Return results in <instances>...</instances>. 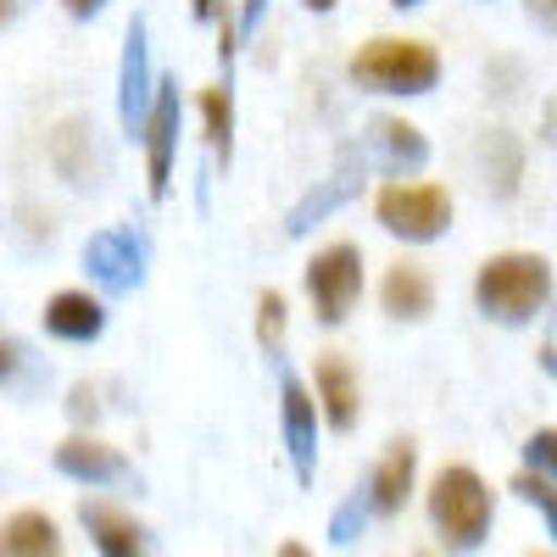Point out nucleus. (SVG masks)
Returning a JSON list of instances; mask_svg holds the SVG:
<instances>
[{
	"mask_svg": "<svg viewBox=\"0 0 557 557\" xmlns=\"http://www.w3.org/2000/svg\"><path fill=\"white\" fill-rule=\"evenodd\" d=\"M380 301L391 318L401 323H424L435 312V285H430V273L424 268H412V262H396L385 273V285H380Z\"/></svg>",
	"mask_w": 557,
	"mask_h": 557,
	"instance_id": "obj_19",
	"label": "nucleus"
},
{
	"mask_svg": "<svg viewBox=\"0 0 557 557\" xmlns=\"http://www.w3.org/2000/svg\"><path fill=\"white\" fill-rule=\"evenodd\" d=\"M418 557H441V552H418Z\"/></svg>",
	"mask_w": 557,
	"mask_h": 557,
	"instance_id": "obj_37",
	"label": "nucleus"
},
{
	"mask_svg": "<svg viewBox=\"0 0 557 557\" xmlns=\"http://www.w3.org/2000/svg\"><path fill=\"white\" fill-rule=\"evenodd\" d=\"M312 396H318V412L330 418V430L351 435L357 430V412H362V396H357V374L341 351H323L318 368H312Z\"/></svg>",
	"mask_w": 557,
	"mask_h": 557,
	"instance_id": "obj_14",
	"label": "nucleus"
},
{
	"mask_svg": "<svg viewBox=\"0 0 557 557\" xmlns=\"http://www.w3.org/2000/svg\"><path fill=\"white\" fill-rule=\"evenodd\" d=\"M307 7H312V12H335V0H307Z\"/></svg>",
	"mask_w": 557,
	"mask_h": 557,
	"instance_id": "obj_35",
	"label": "nucleus"
},
{
	"mask_svg": "<svg viewBox=\"0 0 557 557\" xmlns=\"http://www.w3.org/2000/svg\"><path fill=\"white\" fill-rule=\"evenodd\" d=\"M368 519H374V496H368V485H362V491H351L335 513H330V541H335V546H351Z\"/></svg>",
	"mask_w": 557,
	"mask_h": 557,
	"instance_id": "obj_23",
	"label": "nucleus"
},
{
	"mask_svg": "<svg viewBox=\"0 0 557 557\" xmlns=\"http://www.w3.org/2000/svg\"><path fill=\"white\" fill-rule=\"evenodd\" d=\"M62 7H67L78 23H89V17H101V7H107V0H62Z\"/></svg>",
	"mask_w": 557,
	"mask_h": 557,
	"instance_id": "obj_31",
	"label": "nucleus"
},
{
	"mask_svg": "<svg viewBox=\"0 0 557 557\" xmlns=\"http://www.w3.org/2000/svg\"><path fill=\"white\" fill-rule=\"evenodd\" d=\"M374 218L391 228V235L424 246V240H441L451 228V196L441 184H407V178H391L385 190L374 196Z\"/></svg>",
	"mask_w": 557,
	"mask_h": 557,
	"instance_id": "obj_5",
	"label": "nucleus"
},
{
	"mask_svg": "<svg viewBox=\"0 0 557 557\" xmlns=\"http://www.w3.org/2000/svg\"><path fill=\"white\" fill-rule=\"evenodd\" d=\"M151 107H157V73H151L146 17H128V28H123V62H117V117H123V128L146 134Z\"/></svg>",
	"mask_w": 557,
	"mask_h": 557,
	"instance_id": "obj_8",
	"label": "nucleus"
},
{
	"mask_svg": "<svg viewBox=\"0 0 557 557\" xmlns=\"http://www.w3.org/2000/svg\"><path fill=\"white\" fill-rule=\"evenodd\" d=\"M78 524L89 530L101 557H146V524L112 502H78Z\"/></svg>",
	"mask_w": 557,
	"mask_h": 557,
	"instance_id": "obj_15",
	"label": "nucleus"
},
{
	"mask_svg": "<svg viewBox=\"0 0 557 557\" xmlns=\"http://www.w3.org/2000/svg\"><path fill=\"white\" fill-rule=\"evenodd\" d=\"M362 151L374 157V162H380L391 178H401V173H418V168L430 162V139H424V128H418V123L380 112V117H368Z\"/></svg>",
	"mask_w": 557,
	"mask_h": 557,
	"instance_id": "obj_12",
	"label": "nucleus"
},
{
	"mask_svg": "<svg viewBox=\"0 0 557 557\" xmlns=\"http://www.w3.org/2000/svg\"><path fill=\"white\" fill-rule=\"evenodd\" d=\"M45 157H51V173L67 184V190H78V196L107 190L112 157H107V139H101V128H96L89 112H67L51 128V139H45Z\"/></svg>",
	"mask_w": 557,
	"mask_h": 557,
	"instance_id": "obj_4",
	"label": "nucleus"
},
{
	"mask_svg": "<svg viewBox=\"0 0 557 557\" xmlns=\"http://www.w3.org/2000/svg\"><path fill=\"white\" fill-rule=\"evenodd\" d=\"M190 12H196V23H212L218 17V0H190Z\"/></svg>",
	"mask_w": 557,
	"mask_h": 557,
	"instance_id": "obj_32",
	"label": "nucleus"
},
{
	"mask_svg": "<svg viewBox=\"0 0 557 557\" xmlns=\"http://www.w3.org/2000/svg\"><path fill=\"white\" fill-rule=\"evenodd\" d=\"M201 123H207V151L218 168L235 162V84L218 78L212 89H201Z\"/></svg>",
	"mask_w": 557,
	"mask_h": 557,
	"instance_id": "obj_21",
	"label": "nucleus"
},
{
	"mask_svg": "<svg viewBox=\"0 0 557 557\" xmlns=\"http://www.w3.org/2000/svg\"><path fill=\"white\" fill-rule=\"evenodd\" d=\"M524 469L557 485V430H535V435L524 441Z\"/></svg>",
	"mask_w": 557,
	"mask_h": 557,
	"instance_id": "obj_25",
	"label": "nucleus"
},
{
	"mask_svg": "<svg viewBox=\"0 0 557 557\" xmlns=\"http://www.w3.org/2000/svg\"><path fill=\"white\" fill-rule=\"evenodd\" d=\"M57 469L67 480H78V485H139L134 469H128V457L117 446L96 441V435H67L57 446Z\"/></svg>",
	"mask_w": 557,
	"mask_h": 557,
	"instance_id": "obj_13",
	"label": "nucleus"
},
{
	"mask_svg": "<svg viewBox=\"0 0 557 557\" xmlns=\"http://www.w3.org/2000/svg\"><path fill=\"white\" fill-rule=\"evenodd\" d=\"M541 139H546V146L557 151V96H552V101L541 107Z\"/></svg>",
	"mask_w": 557,
	"mask_h": 557,
	"instance_id": "obj_30",
	"label": "nucleus"
},
{
	"mask_svg": "<svg viewBox=\"0 0 557 557\" xmlns=\"http://www.w3.org/2000/svg\"><path fill=\"white\" fill-rule=\"evenodd\" d=\"M17 368H23V346L17 341H0V385L17 380Z\"/></svg>",
	"mask_w": 557,
	"mask_h": 557,
	"instance_id": "obj_28",
	"label": "nucleus"
},
{
	"mask_svg": "<svg viewBox=\"0 0 557 557\" xmlns=\"http://www.w3.org/2000/svg\"><path fill=\"white\" fill-rule=\"evenodd\" d=\"M257 346L273 362H285V296L278 290H262V301H257Z\"/></svg>",
	"mask_w": 557,
	"mask_h": 557,
	"instance_id": "obj_22",
	"label": "nucleus"
},
{
	"mask_svg": "<svg viewBox=\"0 0 557 557\" xmlns=\"http://www.w3.org/2000/svg\"><path fill=\"white\" fill-rule=\"evenodd\" d=\"M262 12H268V0H240V39H246V34H257Z\"/></svg>",
	"mask_w": 557,
	"mask_h": 557,
	"instance_id": "obj_29",
	"label": "nucleus"
},
{
	"mask_svg": "<svg viewBox=\"0 0 557 557\" xmlns=\"http://www.w3.org/2000/svg\"><path fill=\"white\" fill-rule=\"evenodd\" d=\"M524 12L541 34H557V0H524Z\"/></svg>",
	"mask_w": 557,
	"mask_h": 557,
	"instance_id": "obj_27",
	"label": "nucleus"
},
{
	"mask_svg": "<svg viewBox=\"0 0 557 557\" xmlns=\"http://www.w3.org/2000/svg\"><path fill=\"white\" fill-rule=\"evenodd\" d=\"M0 557H62V535L45 513L23 507V513L0 524Z\"/></svg>",
	"mask_w": 557,
	"mask_h": 557,
	"instance_id": "obj_20",
	"label": "nucleus"
},
{
	"mask_svg": "<svg viewBox=\"0 0 557 557\" xmlns=\"http://www.w3.org/2000/svg\"><path fill=\"white\" fill-rule=\"evenodd\" d=\"M480 178L491 201H513L524 184V139L513 128H485L480 134Z\"/></svg>",
	"mask_w": 557,
	"mask_h": 557,
	"instance_id": "obj_16",
	"label": "nucleus"
},
{
	"mask_svg": "<svg viewBox=\"0 0 557 557\" xmlns=\"http://www.w3.org/2000/svg\"><path fill=\"white\" fill-rule=\"evenodd\" d=\"M351 84L368 89V96H430V89L441 84V57L435 45L424 39H368L362 51L351 57Z\"/></svg>",
	"mask_w": 557,
	"mask_h": 557,
	"instance_id": "obj_3",
	"label": "nucleus"
},
{
	"mask_svg": "<svg viewBox=\"0 0 557 557\" xmlns=\"http://www.w3.org/2000/svg\"><path fill=\"white\" fill-rule=\"evenodd\" d=\"M84 268L101 290L128 296V290L146 285V240H139L134 228H96V235L84 240Z\"/></svg>",
	"mask_w": 557,
	"mask_h": 557,
	"instance_id": "obj_9",
	"label": "nucleus"
},
{
	"mask_svg": "<svg viewBox=\"0 0 557 557\" xmlns=\"http://www.w3.org/2000/svg\"><path fill=\"white\" fill-rule=\"evenodd\" d=\"M546 301H552V262L535 251H502L474 273V307L491 323H507V330H524Z\"/></svg>",
	"mask_w": 557,
	"mask_h": 557,
	"instance_id": "obj_1",
	"label": "nucleus"
},
{
	"mask_svg": "<svg viewBox=\"0 0 557 557\" xmlns=\"http://www.w3.org/2000/svg\"><path fill=\"white\" fill-rule=\"evenodd\" d=\"M12 12H17V0H0V28L12 23Z\"/></svg>",
	"mask_w": 557,
	"mask_h": 557,
	"instance_id": "obj_34",
	"label": "nucleus"
},
{
	"mask_svg": "<svg viewBox=\"0 0 557 557\" xmlns=\"http://www.w3.org/2000/svg\"><path fill=\"white\" fill-rule=\"evenodd\" d=\"M412 474H418V446H412V441H391L385 457L374 462V474L362 480L368 496H374V513H380V519H391V513H401V507H407Z\"/></svg>",
	"mask_w": 557,
	"mask_h": 557,
	"instance_id": "obj_18",
	"label": "nucleus"
},
{
	"mask_svg": "<svg viewBox=\"0 0 557 557\" xmlns=\"http://www.w3.org/2000/svg\"><path fill=\"white\" fill-rule=\"evenodd\" d=\"M362 178H368V151L362 146H341L335 151V168H330V178H318L312 190L285 212V235L290 240H301L312 223H323L330 212H341L346 201H357V190H362Z\"/></svg>",
	"mask_w": 557,
	"mask_h": 557,
	"instance_id": "obj_7",
	"label": "nucleus"
},
{
	"mask_svg": "<svg viewBox=\"0 0 557 557\" xmlns=\"http://www.w3.org/2000/svg\"><path fill=\"white\" fill-rule=\"evenodd\" d=\"M496 519L491 485L469 469V462H451L430 480V524L446 541V552H480Z\"/></svg>",
	"mask_w": 557,
	"mask_h": 557,
	"instance_id": "obj_2",
	"label": "nucleus"
},
{
	"mask_svg": "<svg viewBox=\"0 0 557 557\" xmlns=\"http://www.w3.org/2000/svg\"><path fill=\"white\" fill-rule=\"evenodd\" d=\"M273 557H312V552H307V546H301V541H285V546H278V552H273Z\"/></svg>",
	"mask_w": 557,
	"mask_h": 557,
	"instance_id": "obj_33",
	"label": "nucleus"
},
{
	"mask_svg": "<svg viewBox=\"0 0 557 557\" xmlns=\"http://www.w3.org/2000/svg\"><path fill=\"white\" fill-rule=\"evenodd\" d=\"M391 7H396V12H412V7H424V0H391Z\"/></svg>",
	"mask_w": 557,
	"mask_h": 557,
	"instance_id": "obj_36",
	"label": "nucleus"
},
{
	"mask_svg": "<svg viewBox=\"0 0 557 557\" xmlns=\"http://www.w3.org/2000/svg\"><path fill=\"white\" fill-rule=\"evenodd\" d=\"M307 296H312V312L323 330H341L346 312L357 307L362 296V251L351 240H335L323 246L312 262H307Z\"/></svg>",
	"mask_w": 557,
	"mask_h": 557,
	"instance_id": "obj_6",
	"label": "nucleus"
},
{
	"mask_svg": "<svg viewBox=\"0 0 557 557\" xmlns=\"http://www.w3.org/2000/svg\"><path fill=\"white\" fill-rule=\"evenodd\" d=\"M278 430H285V457H290L296 480L312 485V474H318V401L290 368L278 374Z\"/></svg>",
	"mask_w": 557,
	"mask_h": 557,
	"instance_id": "obj_10",
	"label": "nucleus"
},
{
	"mask_svg": "<svg viewBox=\"0 0 557 557\" xmlns=\"http://www.w3.org/2000/svg\"><path fill=\"white\" fill-rule=\"evenodd\" d=\"M67 412H73V424H96V418H101L96 391H89V385H73V391H67Z\"/></svg>",
	"mask_w": 557,
	"mask_h": 557,
	"instance_id": "obj_26",
	"label": "nucleus"
},
{
	"mask_svg": "<svg viewBox=\"0 0 557 557\" xmlns=\"http://www.w3.org/2000/svg\"><path fill=\"white\" fill-rule=\"evenodd\" d=\"M507 491H513L519 502H530V507H535V513L546 519V535L557 541V485L524 469V474H513V485H507Z\"/></svg>",
	"mask_w": 557,
	"mask_h": 557,
	"instance_id": "obj_24",
	"label": "nucleus"
},
{
	"mask_svg": "<svg viewBox=\"0 0 557 557\" xmlns=\"http://www.w3.org/2000/svg\"><path fill=\"white\" fill-rule=\"evenodd\" d=\"M101 330H107V307L89 290H57L45 301V335H57L67 346H89L101 341Z\"/></svg>",
	"mask_w": 557,
	"mask_h": 557,
	"instance_id": "obj_17",
	"label": "nucleus"
},
{
	"mask_svg": "<svg viewBox=\"0 0 557 557\" xmlns=\"http://www.w3.org/2000/svg\"><path fill=\"white\" fill-rule=\"evenodd\" d=\"M178 123H184V101H178V78H157V107L146 117V178H151V201H162L173 190V157H178Z\"/></svg>",
	"mask_w": 557,
	"mask_h": 557,
	"instance_id": "obj_11",
	"label": "nucleus"
}]
</instances>
